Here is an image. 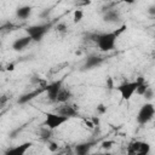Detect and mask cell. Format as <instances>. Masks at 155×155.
Listing matches in <instances>:
<instances>
[{"label":"cell","mask_w":155,"mask_h":155,"mask_svg":"<svg viewBox=\"0 0 155 155\" xmlns=\"http://www.w3.org/2000/svg\"><path fill=\"white\" fill-rule=\"evenodd\" d=\"M126 30V24L121 25L117 30L115 31H110V33H103V34H97V35H93V39L98 46V48L103 52H107V51H111L114 47H115V42H116V39L119 38V35Z\"/></svg>","instance_id":"6da1fadb"},{"label":"cell","mask_w":155,"mask_h":155,"mask_svg":"<svg viewBox=\"0 0 155 155\" xmlns=\"http://www.w3.org/2000/svg\"><path fill=\"white\" fill-rule=\"evenodd\" d=\"M143 82H145L144 78L139 76L136 81H126V82L119 85L116 87V91L120 93V96H121V98L124 101H128V99H131V97L133 96V93L137 91L138 86L140 84H143Z\"/></svg>","instance_id":"7a4b0ae2"},{"label":"cell","mask_w":155,"mask_h":155,"mask_svg":"<svg viewBox=\"0 0 155 155\" xmlns=\"http://www.w3.org/2000/svg\"><path fill=\"white\" fill-rule=\"evenodd\" d=\"M154 115H155V107L151 103H144L137 114V122L139 125H145L154 117Z\"/></svg>","instance_id":"3957f363"},{"label":"cell","mask_w":155,"mask_h":155,"mask_svg":"<svg viewBox=\"0 0 155 155\" xmlns=\"http://www.w3.org/2000/svg\"><path fill=\"white\" fill-rule=\"evenodd\" d=\"M68 120H69L68 116L61 115L58 113H47L46 114V119H45V126L51 128V130H56V128L61 127Z\"/></svg>","instance_id":"277c9868"},{"label":"cell","mask_w":155,"mask_h":155,"mask_svg":"<svg viewBox=\"0 0 155 155\" xmlns=\"http://www.w3.org/2000/svg\"><path fill=\"white\" fill-rule=\"evenodd\" d=\"M50 24H36V25H30L25 29L27 34L33 39V41H40L44 35L48 31Z\"/></svg>","instance_id":"5b68a950"},{"label":"cell","mask_w":155,"mask_h":155,"mask_svg":"<svg viewBox=\"0 0 155 155\" xmlns=\"http://www.w3.org/2000/svg\"><path fill=\"white\" fill-rule=\"evenodd\" d=\"M149 151H150V145L147 142L136 140L130 143V145L127 147V153L131 155H145Z\"/></svg>","instance_id":"8992f818"},{"label":"cell","mask_w":155,"mask_h":155,"mask_svg":"<svg viewBox=\"0 0 155 155\" xmlns=\"http://www.w3.org/2000/svg\"><path fill=\"white\" fill-rule=\"evenodd\" d=\"M61 88H62V80L54 81L50 85H46L45 91L47 93V98L51 102H57V96H58V92H59Z\"/></svg>","instance_id":"52a82bcc"},{"label":"cell","mask_w":155,"mask_h":155,"mask_svg":"<svg viewBox=\"0 0 155 155\" xmlns=\"http://www.w3.org/2000/svg\"><path fill=\"white\" fill-rule=\"evenodd\" d=\"M56 113H58L61 115H64V116H68L69 119L78 115V110L74 108V105H69V104H65V103H63V105L57 108Z\"/></svg>","instance_id":"ba28073f"},{"label":"cell","mask_w":155,"mask_h":155,"mask_svg":"<svg viewBox=\"0 0 155 155\" xmlns=\"http://www.w3.org/2000/svg\"><path fill=\"white\" fill-rule=\"evenodd\" d=\"M31 41H33V39H31L29 35L23 36V38H19V39H17V40L13 41V44H12V48L16 50V51H22V50H24Z\"/></svg>","instance_id":"9c48e42d"},{"label":"cell","mask_w":155,"mask_h":155,"mask_svg":"<svg viewBox=\"0 0 155 155\" xmlns=\"http://www.w3.org/2000/svg\"><path fill=\"white\" fill-rule=\"evenodd\" d=\"M30 147H31V143H30V142H25V143L18 145V147H15V148H12V149L6 150L5 154H6V155H23V154H25V151H27Z\"/></svg>","instance_id":"30bf717a"},{"label":"cell","mask_w":155,"mask_h":155,"mask_svg":"<svg viewBox=\"0 0 155 155\" xmlns=\"http://www.w3.org/2000/svg\"><path fill=\"white\" fill-rule=\"evenodd\" d=\"M70 97H71V92H70L68 88H65V87L62 86V88L59 90L58 96H57V102H58V103H62V104H63V103H67Z\"/></svg>","instance_id":"8fae6325"},{"label":"cell","mask_w":155,"mask_h":155,"mask_svg":"<svg viewBox=\"0 0 155 155\" xmlns=\"http://www.w3.org/2000/svg\"><path fill=\"white\" fill-rule=\"evenodd\" d=\"M102 62H103V58H102V57H96V56H93V57H88V58L86 59L85 68H87V69L94 68V67L99 65Z\"/></svg>","instance_id":"7c38bea8"},{"label":"cell","mask_w":155,"mask_h":155,"mask_svg":"<svg viewBox=\"0 0 155 155\" xmlns=\"http://www.w3.org/2000/svg\"><path fill=\"white\" fill-rule=\"evenodd\" d=\"M31 13V7L30 6H22V7H18L17 11H16V15L17 17L22 18V19H25L30 16Z\"/></svg>","instance_id":"4fadbf2b"},{"label":"cell","mask_w":155,"mask_h":155,"mask_svg":"<svg viewBox=\"0 0 155 155\" xmlns=\"http://www.w3.org/2000/svg\"><path fill=\"white\" fill-rule=\"evenodd\" d=\"M92 147V143H82V144H79L75 147V151L79 154V155H85L90 151Z\"/></svg>","instance_id":"5bb4252c"},{"label":"cell","mask_w":155,"mask_h":155,"mask_svg":"<svg viewBox=\"0 0 155 155\" xmlns=\"http://www.w3.org/2000/svg\"><path fill=\"white\" fill-rule=\"evenodd\" d=\"M104 21L105 22H115L119 19V15L115 12V11H108L105 15H104Z\"/></svg>","instance_id":"9a60e30c"},{"label":"cell","mask_w":155,"mask_h":155,"mask_svg":"<svg viewBox=\"0 0 155 155\" xmlns=\"http://www.w3.org/2000/svg\"><path fill=\"white\" fill-rule=\"evenodd\" d=\"M42 90H45V88H41V90H35L33 93H28V94L23 96V97L19 99V103H24V102H27V101H29V99H33V98H34V96L39 94V93H40Z\"/></svg>","instance_id":"2e32d148"},{"label":"cell","mask_w":155,"mask_h":155,"mask_svg":"<svg viewBox=\"0 0 155 155\" xmlns=\"http://www.w3.org/2000/svg\"><path fill=\"white\" fill-rule=\"evenodd\" d=\"M82 17H84V12H82V10L76 8V10L74 11V13H73V21H74V23H79V22H81Z\"/></svg>","instance_id":"e0dca14e"},{"label":"cell","mask_w":155,"mask_h":155,"mask_svg":"<svg viewBox=\"0 0 155 155\" xmlns=\"http://www.w3.org/2000/svg\"><path fill=\"white\" fill-rule=\"evenodd\" d=\"M148 87H149V86L147 85V82H143V84H140V85L138 86V88H137L136 93H138V94L143 96V94H144V92H145V90H147Z\"/></svg>","instance_id":"ac0fdd59"},{"label":"cell","mask_w":155,"mask_h":155,"mask_svg":"<svg viewBox=\"0 0 155 155\" xmlns=\"http://www.w3.org/2000/svg\"><path fill=\"white\" fill-rule=\"evenodd\" d=\"M91 4V0H76L75 1V5L79 7V6H87Z\"/></svg>","instance_id":"d6986e66"},{"label":"cell","mask_w":155,"mask_h":155,"mask_svg":"<svg viewBox=\"0 0 155 155\" xmlns=\"http://www.w3.org/2000/svg\"><path fill=\"white\" fill-rule=\"evenodd\" d=\"M143 96H144V98H145V99H150V98L153 97V90H151L150 87H148V88L145 90V92H144V94H143Z\"/></svg>","instance_id":"ffe728a7"},{"label":"cell","mask_w":155,"mask_h":155,"mask_svg":"<svg viewBox=\"0 0 155 155\" xmlns=\"http://www.w3.org/2000/svg\"><path fill=\"white\" fill-rule=\"evenodd\" d=\"M57 30L61 31V33H64V31L67 30V25H65V23H58V24H57Z\"/></svg>","instance_id":"44dd1931"},{"label":"cell","mask_w":155,"mask_h":155,"mask_svg":"<svg viewBox=\"0 0 155 155\" xmlns=\"http://www.w3.org/2000/svg\"><path fill=\"white\" fill-rule=\"evenodd\" d=\"M113 144H114V142H111V140H105V142L102 143V147H103V149H110Z\"/></svg>","instance_id":"7402d4cb"},{"label":"cell","mask_w":155,"mask_h":155,"mask_svg":"<svg viewBox=\"0 0 155 155\" xmlns=\"http://www.w3.org/2000/svg\"><path fill=\"white\" fill-rule=\"evenodd\" d=\"M48 150L50 151H57L58 150V145L56 143H53V142H50L48 143Z\"/></svg>","instance_id":"603a6c76"},{"label":"cell","mask_w":155,"mask_h":155,"mask_svg":"<svg viewBox=\"0 0 155 155\" xmlns=\"http://www.w3.org/2000/svg\"><path fill=\"white\" fill-rule=\"evenodd\" d=\"M97 111H98L99 114H104V113L107 111V107L103 105V104H99V105L97 107Z\"/></svg>","instance_id":"cb8c5ba5"},{"label":"cell","mask_w":155,"mask_h":155,"mask_svg":"<svg viewBox=\"0 0 155 155\" xmlns=\"http://www.w3.org/2000/svg\"><path fill=\"white\" fill-rule=\"evenodd\" d=\"M85 124H86V126L88 127V128H93L94 127V124H93V121L90 119V120H87V119H85Z\"/></svg>","instance_id":"d4e9b609"},{"label":"cell","mask_w":155,"mask_h":155,"mask_svg":"<svg viewBox=\"0 0 155 155\" xmlns=\"http://www.w3.org/2000/svg\"><path fill=\"white\" fill-rule=\"evenodd\" d=\"M91 120L93 121V124H94V126H98V125H99V119H98V117H96V116H93V117H91Z\"/></svg>","instance_id":"484cf974"},{"label":"cell","mask_w":155,"mask_h":155,"mask_svg":"<svg viewBox=\"0 0 155 155\" xmlns=\"http://www.w3.org/2000/svg\"><path fill=\"white\" fill-rule=\"evenodd\" d=\"M148 12H149L150 15H154V16H155V7H154V6H153V7H149Z\"/></svg>","instance_id":"4316f807"},{"label":"cell","mask_w":155,"mask_h":155,"mask_svg":"<svg viewBox=\"0 0 155 155\" xmlns=\"http://www.w3.org/2000/svg\"><path fill=\"white\" fill-rule=\"evenodd\" d=\"M122 2H126V4H128V5H132L133 2H134V0H121Z\"/></svg>","instance_id":"83f0119b"},{"label":"cell","mask_w":155,"mask_h":155,"mask_svg":"<svg viewBox=\"0 0 155 155\" xmlns=\"http://www.w3.org/2000/svg\"><path fill=\"white\" fill-rule=\"evenodd\" d=\"M15 69V64H8L7 65V70H13Z\"/></svg>","instance_id":"f1b7e54d"},{"label":"cell","mask_w":155,"mask_h":155,"mask_svg":"<svg viewBox=\"0 0 155 155\" xmlns=\"http://www.w3.org/2000/svg\"><path fill=\"white\" fill-rule=\"evenodd\" d=\"M108 86H109V88H113V84H111V79L110 78L108 79Z\"/></svg>","instance_id":"f546056e"}]
</instances>
